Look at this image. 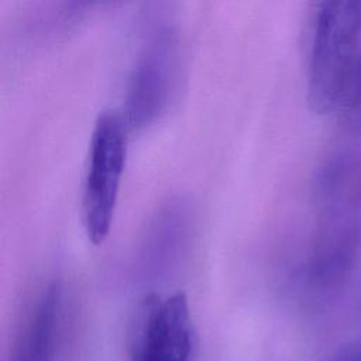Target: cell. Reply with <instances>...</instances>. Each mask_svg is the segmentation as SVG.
Here are the masks:
<instances>
[{"mask_svg":"<svg viewBox=\"0 0 361 361\" xmlns=\"http://www.w3.org/2000/svg\"><path fill=\"white\" fill-rule=\"evenodd\" d=\"M360 41V1H323L317 6L307 65V102L313 111L330 113L347 97Z\"/></svg>","mask_w":361,"mask_h":361,"instance_id":"cell-1","label":"cell"},{"mask_svg":"<svg viewBox=\"0 0 361 361\" xmlns=\"http://www.w3.org/2000/svg\"><path fill=\"white\" fill-rule=\"evenodd\" d=\"M127 123L117 110L102 111L93 126L82 193V217L93 244L106 240L114 217L127 158Z\"/></svg>","mask_w":361,"mask_h":361,"instance_id":"cell-2","label":"cell"},{"mask_svg":"<svg viewBox=\"0 0 361 361\" xmlns=\"http://www.w3.org/2000/svg\"><path fill=\"white\" fill-rule=\"evenodd\" d=\"M180 42L172 24L159 23L147 35L131 66L121 114L140 130L164 114L180 75Z\"/></svg>","mask_w":361,"mask_h":361,"instance_id":"cell-3","label":"cell"},{"mask_svg":"<svg viewBox=\"0 0 361 361\" xmlns=\"http://www.w3.org/2000/svg\"><path fill=\"white\" fill-rule=\"evenodd\" d=\"M193 324L182 292L149 298L135 334L133 361H192Z\"/></svg>","mask_w":361,"mask_h":361,"instance_id":"cell-4","label":"cell"},{"mask_svg":"<svg viewBox=\"0 0 361 361\" xmlns=\"http://www.w3.org/2000/svg\"><path fill=\"white\" fill-rule=\"evenodd\" d=\"M65 320L59 282L44 286L30 305L11 344L8 361H56Z\"/></svg>","mask_w":361,"mask_h":361,"instance_id":"cell-5","label":"cell"},{"mask_svg":"<svg viewBox=\"0 0 361 361\" xmlns=\"http://www.w3.org/2000/svg\"><path fill=\"white\" fill-rule=\"evenodd\" d=\"M185 209L171 206L164 210L152 224L151 234L145 243V261L149 265H168L182 245L186 231Z\"/></svg>","mask_w":361,"mask_h":361,"instance_id":"cell-6","label":"cell"},{"mask_svg":"<svg viewBox=\"0 0 361 361\" xmlns=\"http://www.w3.org/2000/svg\"><path fill=\"white\" fill-rule=\"evenodd\" d=\"M348 99V104L357 110V113L361 114V54L358 56V62H357V68H355V73L350 86V90L347 93Z\"/></svg>","mask_w":361,"mask_h":361,"instance_id":"cell-7","label":"cell"},{"mask_svg":"<svg viewBox=\"0 0 361 361\" xmlns=\"http://www.w3.org/2000/svg\"><path fill=\"white\" fill-rule=\"evenodd\" d=\"M327 361H361V343L348 344L337 350Z\"/></svg>","mask_w":361,"mask_h":361,"instance_id":"cell-8","label":"cell"}]
</instances>
